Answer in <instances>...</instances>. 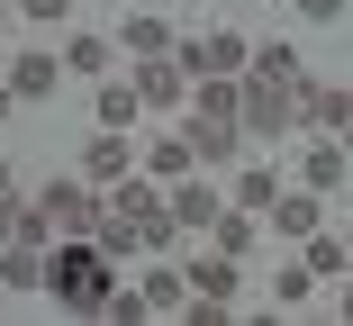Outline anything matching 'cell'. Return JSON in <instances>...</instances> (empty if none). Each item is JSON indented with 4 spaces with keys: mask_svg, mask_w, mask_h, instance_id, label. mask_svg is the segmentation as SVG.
I'll return each instance as SVG.
<instances>
[{
    "mask_svg": "<svg viewBox=\"0 0 353 326\" xmlns=\"http://www.w3.org/2000/svg\"><path fill=\"white\" fill-rule=\"evenodd\" d=\"M109 281H118V263L100 254V236H54L46 245V290L73 317H109Z\"/></svg>",
    "mask_w": 353,
    "mask_h": 326,
    "instance_id": "cell-1",
    "label": "cell"
},
{
    "mask_svg": "<svg viewBox=\"0 0 353 326\" xmlns=\"http://www.w3.org/2000/svg\"><path fill=\"white\" fill-rule=\"evenodd\" d=\"M37 209L54 218V236H100V218H109L100 181H82V172H54V181L37 190Z\"/></svg>",
    "mask_w": 353,
    "mask_h": 326,
    "instance_id": "cell-2",
    "label": "cell"
},
{
    "mask_svg": "<svg viewBox=\"0 0 353 326\" xmlns=\"http://www.w3.org/2000/svg\"><path fill=\"white\" fill-rule=\"evenodd\" d=\"M172 63H181L190 82H199V73H245L254 45H245L236 28H208V37H181V45H172Z\"/></svg>",
    "mask_w": 353,
    "mask_h": 326,
    "instance_id": "cell-3",
    "label": "cell"
},
{
    "mask_svg": "<svg viewBox=\"0 0 353 326\" xmlns=\"http://www.w3.org/2000/svg\"><path fill=\"white\" fill-rule=\"evenodd\" d=\"M290 127H299V91L245 73V136H290Z\"/></svg>",
    "mask_w": 353,
    "mask_h": 326,
    "instance_id": "cell-4",
    "label": "cell"
},
{
    "mask_svg": "<svg viewBox=\"0 0 353 326\" xmlns=\"http://www.w3.org/2000/svg\"><path fill=\"white\" fill-rule=\"evenodd\" d=\"M218 181H199V172H181L172 181V218H181V236H208V227H218Z\"/></svg>",
    "mask_w": 353,
    "mask_h": 326,
    "instance_id": "cell-5",
    "label": "cell"
},
{
    "mask_svg": "<svg viewBox=\"0 0 353 326\" xmlns=\"http://www.w3.org/2000/svg\"><path fill=\"white\" fill-rule=\"evenodd\" d=\"M127 172H136V145L118 136V127H109V136H91V145H82V181H100V190H109V181H127Z\"/></svg>",
    "mask_w": 353,
    "mask_h": 326,
    "instance_id": "cell-6",
    "label": "cell"
},
{
    "mask_svg": "<svg viewBox=\"0 0 353 326\" xmlns=\"http://www.w3.org/2000/svg\"><path fill=\"white\" fill-rule=\"evenodd\" d=\"M317 200H326V190H308V181H299V190H281V200H272V209H263V218H272V227H281V236H299V245H308V236H317V218H326V209H317Z\"/></svg>",
    "mask_w": 353,
    "mask_h": 326,
    "instance_id": "cell-7",
    "label": "cell"
},
{
    "mask_svg": "<svg viewBox=\"0 0 353 326\" xmlns=\"http://www.w3.org/2000/svg\"><path fill=\"white\" fill-rule=\"evenodd\" d=\"M344 172H353V145H344V136H317V145L299 154V181H308V190H335Z\"/></svg>",
    "mask_w": 353,
    "mask_h": 326,
    "instance_id": "cell-8",
    "label": "cell"
},
{
    "mask_svg": "<svg viewBox=\"0 0 353 326\" xmlns=\"http://www.w3.org/2000/svg\"><path fill=\"white\" fill-rule=\"evenodd\" d=\"M0 290H46V245H28V236L0 245Z\"/></svg>",
    "mask_w": 353,
    "mask_h": 326,
    "instance_id": "cell-9",
    "label": "cell"
},
{
    "mask_svg": "<svg viewBox=\"0 0 353 326\" xmlns=\"http://www.w3.org/2000/svg\"><path fill=\"white\" fill-rule=\"evenodd\" d=\"M54 82H63V54H10V91L19 100H54Z\"/></svg>",
    "mask_w": 353,
    "mask_h": 326,
    "instance_id": "cell-10",
    "label": "cell"
},
{
    "mask_svg": "<svg viewBox=\"0 0 353 326\" xmlns=\"http://www.w3.org/2000/svg\"><path fill=\"white\" fill-rule=\"evenodd\" d=\"M353 118V91H335V82H299V127H344Z\"/></svg>",
    "mask_w": 353,
    "mask_h": 326,
    "instance_id": "cell-11",
    "label": "cell"
},
{
    "mask_svg": "<svg viewBox=\"0 0 353 326\" xmlns=\"http://www.w3.org/2000/svg\"><path fill=\"white\" fill-rule=\"evenodd\" d=\"M181 272H190L199 299H236V281H245V272H236V254H190Z\"/></svg>",
    "mask_w": 353,
    "mask_h": 326,
    "instance_id": "cell-12",
    "label": "cell"
},
{
    "mask_svg": "<svg viewBox=\"0 0 353 326\" xmlns=\"http://www.w3.org/2000/svg\"><path fill=\"white\" fill-rule=\"evenodd\" d=\"M136 91H145V109H172V100L190 91V73H181L172 54H154V63H136Z\"/></svg>",
    "mask_w": 353,
    "mask_h": 326,
    "instance_id": "cell-13",
    "label": "cell"
},
{
    "mask_svg": "<svg viewBox=\"0 0 353 326\" xmlns=\"http://www.w3.org/2000/svg\"><path fill=\"white\" fill-rule=\"evenodd\" d=\"M145 172L172 190L181 172H199V145H190V127H181V136H154V154H145Z\"/></svg>",
    "mask_w": 353,
    "mask_h": 326,
    "instance_id": "cell-14",
    "label": "cell"
},
{
    "mask_svg": "<svg viewBox=\"0 0 353 326\" xmlns=\"http://www.w3.org/2000/svg\"><path fill=\"white\" fill-rule=\"evenodd\" d=\"M245 73H263V82H290V91H299V82H308V54L272 37V45H254V63H245Z\"/></svg>",
    "mask_w": 353,
    "mask_h": 326,
    "instance_id": "cell-15",
    "label": "cell"
},
{
    "mask_svg": "<svg viewBox=\"0 0 353 326\" xmlns=\"http://www.w3.org/2000/svg\"><path fill=\"white\" fill-rule=\"evenodd\" d=\"M172 45H181V37H172L154 10H127V54H136V63H154V54H172Z\"/></svg>",
    "mask_w": 353,
    "mask_h": 326,
    "instance_id": "cell-16",
    "label": "cell"
},
{
    "mask_svg": "<svg viewBox=\"0 0 353 326\" xmlns=\"http://www.w3.org/2000/svg\"><path fill=\"white\" fill-rule=\"evenodd\" d=\"M63 73H73V82H100L109 73V37H63Z\"/></svg>",
    "mask_w": 353,
    "mask_h": 326,
    "instance_id": "cell-17",
    "label": "cell"
},
{
    "mask_svg": "<svg viewBox=\"0 0 353 326\" xmlns=\"http://www.w3.org/2000/svg\"><path fill=\"white\" fill-rule=\"evenodd\" d=\"M272 200H281V172H272V163H245V172H236V209H254V218H263Z\"/></svg>",
    "mask_w": 353,
    "mask_h": 326,
    "instance_id": "cell-18",
    "label": "cell"
},
{
    "mask_svg": "<svg viewBox=\"0 0 353 326\" xmlns=\"http://www.w3.org/2000/svg\"><path fill=\"white\" fill-rule=\"evenodd\" d=\"M136 109H145L136 82H100V127H136Z\"/></svg>",
    "mask_w": 353,
    "mask_h": 326,
    "instance_id": "cell-19",
    "label": "cell"
},
{
    "mask_svg": "<svg viewBox=\"0 0 353 326\" xmlns=\"http://www.w3.org/2000/svg\"><path fill=\"white\" fill-rule=\"evenodd\" d=\"M308 272H317V281H335V272H353V245H335V236L317 227V236H308Z\"/></svg>",
    "mask_w": 353,
    "mask_h": 326,
    "instance_id": "cell-20",
    "label": "cell"
},
{
    "mask_svg": "<svg viewBox=\"0 0 353 326\" xmlns=\"http://www.w3.org/2000/svg\"><path fill=\"white\" fill-rule=\"evenodd\" d=\"M208 236H218V254H245V245H254V209H236V200H227Z\"/></svg>",
    "mask_w": 353,
    "mask_h": 326,
    "instance_id": "cell-21",
    "label": "cell"
},
{
    "mask_svg": "<svg viewBox=\"0 0 353 326\" xmlns=\"http://www.w3.org/2000/svg\"><path fill=\"white\" fill-rule=\"evenodd\" d=\"M100 254H109V263H127V254H145V245H136V218H100Z\"/></svg>",
    "mask_w": 353,
    "mask_h": 326,
    "instance_id": "cell-22",
    "label": "cell"
},
{
    "mask_svg": "<svg viewBox=\"0 0 353 326\" xmlns=\"http://www.w3.org/2000/svg\"><path fill=\"white\" fill-rule=\"evenodd\" d=\"M272 290H281V308H299V299L317 290V272H308V263H281V281H272Z\"/></svg>",
    "mask_w": 353,
    "mask_h": 326,
    "instance_id": "cell-23",
    "label": "cell"
},
{
    "mask_svg": "<svg viewBox=\"0 0 353 326\" xmlns=\"http://www.w3.org/2000/svg\"><path fill=\"white\" fill-rule=\"evenodd\" d=\"M290 10H299L308 28H335V19H344V0H290Z\"/></svg>",
    "mask_w": 353,
    "mask_h": 326,
    "instance_id": "cell-24",
    "label": "cell"
},
{
    "mask_svg": "<svg viewBox=\"0 0 353 326\" xmlns=\"http://www.w3.org/2000/svg\"><path fill=\"white\" fill-rule=\"evenodd\" d=\"M19 218H28V200H10V190H0V245L19 236Z\"/></svg>",
    "mask_w": 353,
    "mask_h": 326,
    "instance_id": "cell-25",
    "label": "cell"
},
{
    "mask_svg": "<svg viewBox=\"0 0 353 326\" xmlns=\"http://www.w3.org/2000/svg\"><path fill=\"white\" fill-rule=\"evenodd\" d=\"M19 10H28V19H63V0H19Z\"/></svg>",
    "mask_w": 353,
    "mask_h": 326,
    "instance_id": "cell-26",
    "label": "cell"
},
{
    "mask_svg": "<svg viewBox=\"0 0 353 326\" xmlns=\"http://www.w3.org/2000/svg\"><path fill=\"white\" fill-rule=\"evenodd\" d=\"M10 100H19V91H10V73H0V109H10Z\"/></svg>",
    "mask_w": 353,
    "mask_h": 326,
    "instance_id": "cell-27",
    "label": "cell"
},
{
    "mask_svg": "<svg viewBox=\"0 0 353 326\" xmlns=\"http://www.w3.org/2000/svg\"><path fill=\"white\" fill-rule=\"evenodd\" d=\"M344 326H353V281H344Z\"/></svg>",
    "mask_w": 353,
    "mask_h": 326,
    "instance_id": "cell-28",
    "label": "cell"
},
{
    "mask_svg": "<svg viewBox=\"0 0 353 326\" xmlns=\"http://www.w3.org/2000/svg\"><path fill=\"white\" fill-rule=\"evenodd\" d=\"M127 10H154V0H127Z\"/></svg>",
    "mask_w": 353,
    "mask_h": 326,
    "instance_id": "cell-29",
    "label": "cell"
},
{
    "mask_svg": "<svg viewBox=\"0 0 353 326\" xmlns=\"http://www.w3.org/2000/svg\"><path fill=\"white\" fill-rule=\"evenodd\" d=\"M0 190H10V163H0Z\"/></svg>",
    "mask_w": 353,
    "mask_h": 326,
    "instance_id": "cell-30",
    "label": "cell"
},
{
    "mask_svg": "<svg viewBox=\"0 0 353 326\" xmlns=\"http://www.w3.org/2000/svg\"><path fill=\"white\" fill-rule=\"evenodd\" d=\"M0 73H10V54H0Z\"/></svg>",
    "mask_w": 353,
    "mask_h": 326,
    "instance_id": "cell-31",
    "label": "cell"
},
{
    "mask_svg": "<svg viewBox=\"0 0 353 326\" xmlns=\"http://www.w3.org/2000/svg\"><path fill=\"white\" fill-rule=\"evenodd\" d=\"M0 19H10V0H0Z\"/></svg>",
    "mask_w": 353,
    "mask_h": 326,
    "instance_id": "cell-32",
    "label": "cell"
}]
</instances>
